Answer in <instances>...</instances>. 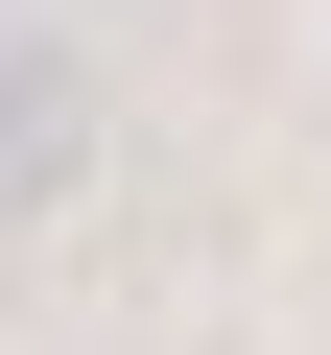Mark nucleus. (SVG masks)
<instances>
[{
    "label": "nucleus",
    "instance_id": "f257e3e1",
    "mask_svg": "<svg viewBox=\"0 0 331 355\" xmlns=\"http://www.w3.org/2000/svg\"><path fill=\"white\" fill-rule=\"evenodd\" d=\"M71 166V71H0V190H48Z\"/></svg>",
    "mask_w": 331,
    "mask_h": 355
}]
</instances>
